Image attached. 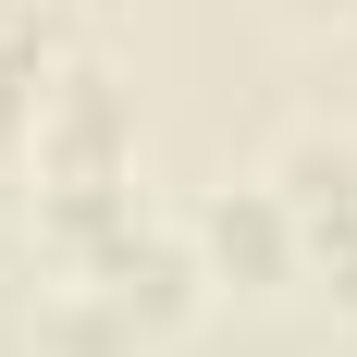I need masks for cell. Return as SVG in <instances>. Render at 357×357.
<instances>
[{
  "mask_svg": "<svg viewBox=\"0 0 357 357\" xmlns=\"http://www.w3.org/2000/svg\"><path fill=\"white\" fill-rule=\"evenodd\" d=\"M271 185H284L296 222H308V210H345V197H357V148L345 136H284V148H271Z\"/></svg>",
  "mask_w": 357,
  "mask_h": 357,
  "instance_id": "obj_6",
  "label": "cell"
},
{
  "mask_svg": "<svg viewBox=\"0 0 357 357\" xmlns=\"http://www.w3.org/2000/svg\"><path fill=\"white\" fill-rule=\"evenodd\" d=\"M185 234H197V259H210V284H222V296H284L296 271H308V222L284 210V185H271V173L210 185Z\"/></svg>",
  "mask_w": 357,
  "mask_h": 357,
  "instance_id": "obj_1",
  "label": "cell"
},
{
  "mask_svg": "<svg viewBox=\"0 0 357 357\" xmlns=\"http://www.w3.org/2000/svg\"><path fill=\"white\" fill-rule=\"evenodd\" d=\"M86 284L111 296V308H123V321L148 333V345H160V333H185L197 321V308H210V259H197V234H185V222H136V234H123V247L99 259V271H86Z\"/></svg>",
  "mask_w": 357,
  "mask_h": 357,
  "instance_id": "obj_3",
  "label": "cell"
},
{
  "mask_svg": "<svg viewBox=\"0 0 357 357\" xmlns=\"http://www.w3.org/2000/svg\"><path fill=\"white\" fill-rule=\"evenodd\" d=\"M25 148H37V185H62V173H123V160H136V111H123L111 62L74 50V62L50 74V99H37Z\"/></svg>",
  "mask_w": 357,
  "mask_h": 357,
  "instance_id": "obj_2",
  "label": "cell"
},
{
  "mask_svg": "<svg viewBox=\"0 0 357 357\" xmlns=\"http://www.w3.org/2000/svg\"><path fill=\"white\" fill-rule=\"evenodd\" d=\"M148 333L123 321V308H111L99 284H86V271H74L62 296H50V308H37V357H136Z\"/></svg>",
  "mask_w": 357,
  "mask_h": 357,
  "instance_id": "obj_5",
  "label": "cell"
},
{
  "mask_svg": "<svg viewBox=\"0 0 357 357\" xmlns=\"http://www.w3.org/2000/svg\"><path fill=\"white\" fill-rule=\"evenodd\" d=\"M296 284H321L333 308H357V197L345 210H308V271Z\"/></svg>",
  "mask_w": 357,
  "mask_h": 357,
  "instance_id": "obj_7",
  "label": "cell"
},
{
  "mask_svg": "<svg viewBox=\"0 0 357 357\" xmlns=\"http://www.w3.org/2000/svg\"><path fill=\"white\" fill-rule=\"evenodd\" d=\"M296 13H345V0H296Z\"/></svg>",
  "mask_w": 357,
  "mask_h": 357,
  "instance_id": "obj_8",
  "label": "cell"
},
{
  "mask_svg": "<svg viewBox=\"0 0 357 357\" xmlns=\"http://www.w3.org/2000/svg\"><path fill=\"white\" fill-rule=\"evenodd\" d=\"M136 222H148L136 210V173H62V185H37V234H50L62 271H99Z\"/></svg>",
  "mask_w": 357,
  "mask_h": 357,
  "instance_id": "obj_4",
  "label": "cell"
}]
</instances>
